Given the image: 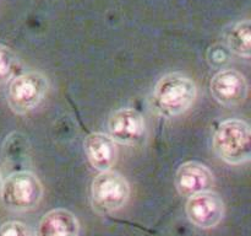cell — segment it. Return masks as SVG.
I'll return each mask as SVG.
<instances>
[{
    "mask_svg": "<svg viewBox=\"0 0 251 236\" xmlns=\"http://www.w3.org/2000/svg\"><path fill=\"white\" fill-rule=\"evenodd\" d=\"M198 88L194 80L181 73H169L154 85L151 107L163 118H174L185 113L194 105Z\"/></svg>",
    "mask_w": 251,
    "mask_h": 236,
    "instance_id": "cell-1",
    "label": "cell"
},
{
    "mask_svg": "<svg viewBox=\"0 0 251 236\" xmlns=\"http://www.w3.org/2000/svg\"><path fill=\"white\" fill-rule=\"evenodd\" d=\"M212 145L216 154L227 164H245L251 157L249 124L237 118L223 120L216 128Z\"/></svg>",
    "mask_w": 251,
    "mask_h": 236,
    "instance_id": "cell-2",
    "label": "cell"
},
{
    "mask_svg": "<svg viewBox=\"0 0 251 236\" xmlns=\"http://www.w3.org/2000/svg\"><path fill=\"white\" fill-rule=\"evenodd\" d=\"M1 202L14 211H28L37 208L43 197V186L31 171H16L6 177L0 187Z\"/></svg>",
    "mask_w": 251,
    "mask_h": 236,
    "instance_id": "cell-3",
    "label": "cell"
},
{
    "mask_svg": "<svg viewBox=\"0 0 251 236\" xmlns=\"http://www.w3.org/2000/svg\"><path fill=\"white\" fill-rule=\"evenodd\" d=\"M91 206L98 214L114 213L127 203L130 186L119 172L100 171L91 183Z\"/></svg>",
    "mask_w": 251,
    "mask_h": 236,
    "instance_id": "cell-4",
    "label": "cell"
},
{
    "mask_svg": "<svg viewBox=\"0 0 251 236\" xmlns=\"http://www.w3.org/2000/svg\"><path fill=\"white\" fill-rule=\"evenodd\" d=\"M48 88V80L39 71H27L14 76L6 93L9 107L16 115L32 112L43 102Z\"/></svg>",
    "mask_w": 251,
    "mask_h": 236,
    "instance_id": "cell-5",
    "label": "cell"
},
{
    "mask_svg": "<svg viewBox=\"0 0 251 236\" xmlns=\"http://www.w3.org/2000/svg\"><path fill=\"white\" fill-rule=\"evenodd\" d=\"M108 133L115 143L136 147L146 138V123L139 111L130 107L119 108L108 118Z\"/></svg>",
    "mask_w": 251,
    "mask_h": 236,
    "instance_id": "cell-6",
    "label": "cell"
},
{
    "mask_svg": "<svg viewBox=\"0 0 251 236\" xmlns=\"http://www.w3.org/2000/svg\"><path fill=\"white\" fill-rule=\"evenodd\" d=\"M185 211L190 223L196 228L212 229L225 216V203L215 192H200L189 197Z\"/></svg>",
    "mask_w": 251,
    "mask_h": 236,
    "instance_id": "cell-7",
    "label": "cell"
},
{
    "mask_svg": "<svg viewBox=\"0 0 251 236\" xmlns=\"http://www.w3.org/2000/svg\"><path fill=\"white\" fill-rule=\"evenodd\" d=\"M211 95L218 103L227 107L242 105L248 97V81L235 69H222L210 83Z\"/></svg>",
    "mask_w": 251,
    "mask_h": 236,
    "instance_id": "cell-8",
    "label": "cell"
},
{
    "mask_svg": "<svg viewBox=\"0 0 251 236\" xmlns=\"http://www.w3.org/2000/svg\"><path fill=\"white\" fill-rule=\"evenodd\" d=\"M176 191L184 197L211 191L215 176L206 165L199 161H186L178 167L174 178Z\"/></svg>",
    "mask_w": 251,
    "mask_h": 236,
    "instance_id": "cell-9",
    "label": "cell"
},
{
    "mask_svg": "<svg viewBox=\"0 0 251 236\" xmlns=\"http://www.w3.org/2000/svg\"><path fill=\"white\" fill-rule=\"evenodd\" d=\"M83 148L90 165L100 172L108 171L117 162V143L108 134L100 132L91 133L86 137Z\"/></svg>",
    "mask_w": 251,
    "mask_h": 236,
    "instance_id": "cell-10",
    "label": "cell"
},
{
    "mask_svg": "<svg viewBox=\"0 0 251 236\" xmlns=\"http://www.w3.org/2000/svg\"><path fill=\"white\" fill-rule=\"evenodd\" d=\"M80 223L68 209H51L42 216L37 236H78Z\"/></svg>",
    "mask_w": 251,
    "mask_h": 236,
    "instance_id": "cell-11",
    "label": "cell"
},
{
    "mask_svg": "<svg viewBox=\"0 0 251 236\" xmlns=\"http://www.w3.org/2000/svg\"><path fill=\"white\" fill-rule=\"evenodd\" d=\"M225 43L230 52L243 58L251 56V27L249 20L230 25L223 34Z\"/></svg>",
    "mask_w": 251,
    "mask_h": 236,
    "instance_id": "cell-12",
    "label": "cell"
},
{
    "mask_svg": "<svg viewBox=\"0 0 251 236\" xmlns=\"http://www.w3.org/2000/svg\"><path fill=\"white\" fill-rule=\"evenodd\" d=\"M20 68L17 56L11 48L0 44V84H5L16 75Z\"/></svg>",
    "mask_w": 251,
    "mask_h": 236,
    "instance_id": "cell-13",
    "label": "cell"
},
{
    "mask_svg": "<svg viewBox=\"0 0 251 236\" xmlns=\"http://www.w3.org/2000/svg\"><path fill=\"white\" fill-rule=\"evenodd\" d=\"M0 236H33V234L22 221L10 220L0 225Z\"/></svg>",
    "mask_w": 251,
    "mask_h": 236,
    "instance_id": "cell-14",
    "label": "cell"
},
{
    "mask_svg": "<svg viewBox=\"0 0 251 236\" xmlns=\"http://www.w3.org/2000/svg\"><path fill=\"white\" fill-rule=\"evenodd\" d=\"M1 183H2V178H1V172H0V187H1Z\"/></svg>",
    "mask_w": 251,
    "mask_h": 236,
    "instance_id": "cell-15",
    "label": "cell"
}]
</instances>
